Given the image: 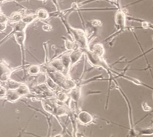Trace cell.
Instances as JSON below:
<instances>
[{
    "instance_id": "6da1fadb",
    "label": "cell",
    "mask_w": 153,
    "mask_h": 137,
    "mask_svg": "<svg viewBox=\"0 0 153 137\" xmlns=\"http://www.w3.org/2000/svg\"><path fill=\"white\" fill-rule=\"evenodd\" d=\"M73 31L74 32L73 35H74L75 38H76V41H77L79 47L82 48V49L87 48V37H86L85 32L81 30V29H74Z\"/></svg>"
},
{
    "instance_id": "7a4b0ae2",
    "label": "cell",
    "mask_w": 153,
    "mask_h": 137,
    "mask_svg": "<svg viewBox=\"0 0 153 137\" xmlns=\"http://www.w3.org/2000/svg\"><path fill=\"white\" fill-rule=\"evenodd\" d=\"M12 71L4 63H0V81L7 82L10 80Z\"/></svg>"
},
{
    "instance_id": "3957f363",
    "label": "cell",
    "mask_w": 153,
    "mask_h": 137,
    "mask_svg": "<svg viewBox=\"0 0 153 137\" xmlns=\"http://www.w3.org/2000/svg\"><path fill=\"white\" fill-rule=\"evenodd\" d=\"M78 119L81 124L86 125V124L91 123L93 120V118L90 113L83 110L78 114Z\"/></svg>"
},
{
    "instance_id": "277c9868",
    "label": "cell",
    "mask_w": 153,
    "mask_h": 137,
    "mask_svg": "<svg viewBox=\"0 0 153 137\" xmlns=\"http://www.w3.org/2000/svg\"><path fill=\"white\" fill-rule=\"evenodd\" d=\"M82 55H83V50L79 49V48L71 51V53L70 54V60H71V66H73L74 64H76L80 60Z\"/></svg>"
},
{
    "instance_id": "5b68a950",
    "label": "cell",
    "mask_w": 153,
    "mask_h": 137,
    "mask_svg": "<svg viewBox=\"0 0 153 137\" xmlns=\"http://www.w3.org/2000/svg\"><path fill=\"white\" fill-rule=\"evenodd\" d=\"M21 96L17 93L16 89H9L7 90V94H6V99L10 102H15L20 99Z\"/></svg>"
},
{
    "instance_id": "8992f818",
    "label": "cell",
    "mask_w": 153,
    "mask_h": 137,
    "mask_svg": "<svg viewBox=\"0 0 153 137\" xmlns=\"http://www.w3.org/2000/svg\"><path fill=\"white\" fill-rule=\"evenodd\" d=\"M51 68H52L53 71H58L60 72H64L65 71V66H64L63 63H62V60L60 59H56V60H53L50 64Z\"/></svg>"
},
{
    "instance_id": "52a82bcc",
    "label": "cell",
    "mask_w": 153,
    "mask_h": 137,
    "mask_svg": "<svg viewBox=\"0 0 153 137\" xmlns=\"http://www.w3.org/2000/svg\"><path fill=\"white\" fill-rule=\"evenodd\" d=\"M14 38H15L16 41L17 42L19 45L21 46L22 48L24 46L25 41L26 38V34L25 31H19V32H16L14 33Z\"/></svg>"
},
{
    "instance_id": "ba28073f",
    "label": "cell",
    "mask_w": 153,
    "mask_h": 137,
    "mask_svg": "<svg viewBox=\"0 0 153 137\" xmlns=\"http://www.w3.org/2000/svg\"><path fill=\"white\" fill-rule=\"evenodd\" d=\"M16 91H17V93L21 96L27 95L30 93V89L27 85L23 83H20L19 85L16 88Z\"/></svg>"
},
{
    "instance_id": "9c48e42d",
    "label": "cell",
    "mask_w": 153,
    "mask_h": 137,
    "mask_svg": "<svg viewBox=\"0 0 153 137\" xmlns=\"http://www.w3.org/2000/svg\"><path fill=\"white\" fill-rule=\"evenodd\" d=\"M60 87H62V88H63L65 90H70H70L73 89V88H76V85L74 81L70 80L68 77H66L65 80H64V82H62V84L61 85Z\"/></svg>"
},
{
    "instance_id": "30bf717a",
    "label": "cell",
    "mask_w": 153,
    "mask_h": 137,
    "mask_svg": "<svg viewBox=\"0 0 153 137\" xmlns=\"http://www.w3.org/2000/svg\"><path fill=\"white\" fill-rule=\"evenodd\" d=\"M92 52L96 54V55H98V57H103L104 54V48L101 43H96L92 48Z\"/></svg>"
},
{
    "instance_id": "8fae6325",
    "label": "cell",
    "mask_w": 153,
    "mask_h": 137,
    "mask_svg": "<svg viewBox=\"0 0 153 137\" xmlns=\"http://www.w3.org/2000/svg\"><path fill=\"white\" fill-rule=\"evenodd\" d=\"M115 21H116V24L119 25L120 27H124V24H125V15L122 11H118L116 13Z\"/></svg>"
},
{
    "instance_id": "7c38bea8",
    "label": "cell",
    "mask_w": 153,
    "mask_h": 137,
    "mask_svg": "<svg viewBox=\"0 0 153 137\" xmlns=\"http://www.w3.org/2000/svg\"><path fill=\"white\" fill-rule=\"evenodd\" d=\"M70 96L71 99H73V101H75L76 102H77L80 99V96H81V91L80 89L78 88H74L73 89L70 90Z\"/></svg>"
},
{
    "instance_id": "4fadbf2b",
    "label": "cell",
    "mask_w": 153,
    "mask_h": 137,
    "mask_svg": "<svg viewBox=\"0 0 153 137\" xmlns=\"http://www.w3.org/2000/svg\"><path fill=\"white\" fill-rule=\"evenodd\" d=\"M22 13H20L19 12H14V13H13L10 15V17L9 18V21L16 24V23L22 21Z\"/></svg>"
},
{
    "instance_id": "5bb4252c",
    "label": "cell",
    "mask_w": 153,
    "mask_h": 137,
    "mask_svg": "<svg viewBox=\"0 0 153 137\" xmlns=\"http://www.w3.org/2000/svg\"><path fill=\"white\" fill-rule=\"evenodd\" d=\"M62 63H63L64 66H65V71H68L69 68L71 66V60H70V55H65L61 57Z\"/></svg>"
},
{
    "instance_id": "9a60e30c",
    "label": "cell",
    "mask_w": 153,
    "mask_h": 137,
    "mask_svg": "<svg viewBox=\"0 0 153 137\" xmlns=\"http://www.w3.org/2000/svg\"><path fill=\"white\" fill-rule=\"evenodd\" d=\"M46 85L48 86V88H50L51 90H53V91H55L56 90L58 87V84L51 78L50 76H47L46 77Z\"/></svg>"
},
{
    "instance_id": "2e32d148",
    "label": "cell",
    "mask_w": 153,
    "mask_h": 137,
    "mask_svg": "<svg viewBox=\"0 0 153 137\" xmlns=\"http://www.w3.org/2000/svg\"><path fill=\"white\" fill-rule=\"evenodd\" d=\"M36 18H37L36 14H29V15L23 16L22 19V21L27 25V24H30V23H32L33 21H35Z\"/></svg>"
},
{
    "instance_id": "e0dca14e",
    "label": "cell",
    "mask_w": 153,
    "mask_h": 137,
    "mask_svg": "<svg viewBox=\"0 0 153 137\" xmlns=\"http://www.w3.org/2000/svg\"><path fill=\"white\" fill-rule=\"evenodd\" d=\"M40 71H41V68L38 65H32L28 68V73L30 75H37L39 74Z\"/></svg>"
},
{
    "instance_id": "ac0fdd59",
    "label": "cell",
    "mask_w": 153,
    "mask_h": 137,
    "mask_svg": "<svg viewBox=\"0 0 153 137\" xmlns=\"http://www.w3.org/2000/svg\"><path fill=\"white\" fill-rule=\"evenodd\" d=\"M36 15L37 18H39V19L42 20H45L49 17V13L45 9H39V10H37Z\"/></svg>"
},
{
    "instance_id": "d6986e66",
    "label": "cell",
    "mask_w": 153,
    "mask_h": 137,
    "mask_svg": "<svg viewBox=\"0 0 153 137\" xmlns=\"http://www.w3.org/2000/svg\"><path fill=\"white\" fill-rule=\"evenodd\" d=\"M65 46L68 51H73L74 49H78L79 46L78 44L75 45L74 42L70 41V40H65Z\"/></svg>"
},
{
    "instance_id": "ffe728a7",
    "label": "cell",
    "mask_w": 153,
    "mask_h": 137,
    "mask_svg": "<svg viewBox=\"0 0 153 137\" xmlns=\"http://www.w3.org/2000/svg\"><path fill=\"white\" fill-rule=\"evenodd\" d=\"M57 99L61 102H65L68 99V94L63 91H59L57 94Z\"/></svg>"
},
{
    "instance_id": "44dd1931",
    "label": "cell",
    "mask_w": 153,
    "mask_h": 137,
    "mask_svg": "<svg viewBox=\"0 0 153 137\" xmlns=\"http://www.w3.org/2000/svg\"><path fill=\"white\" fill-rule=\"evenodd\" d=\"M55 110H56V114L59 116H63L64 114L66 113V110H65L64 108H62V106H59V107H57V108H56Z\"/></svg>"
},
{
    "instance_id": "7402d4cb",
    "label": "cell",
    "mask_w": 153,
    "mask_h": 137,
    "mask_svg": "<svg viewBox=\"0 0 153 137\" xmlns=\"http://www.w3.org/2000/svg\"><path fill=\"white\" fill-rule=\"evenodd\" d=\"M7 84H8V86L10 89H16V88L19 85L20 83H19V82H15L14 80H9L8 81H7Z\"/></svg>"
},
{
    "instance_id": "603a6c76",
    "label": "cell",
    "mask_w": 153,
    "mask_h": 137,
    "mask_svg": "<svg viewBox=\"0 0 153 137\" xmlns=\"http://www.w3.org/2000/svg\"><path fill=\"white\" fill-rule=\"evenodd\" d=\"M7 91V90L4 87L1 86V85L0 86V99H1V98H5L6 97Z\"/></svg>"
},
{
    "instance_id": "cb8c5ba5",
    "label": "cell",
    "mask_w": 153,
    "mask_h": 137,
    "mask_svg": "<svg viewBox=\"0 0 153 137\" xmlns=\"http://www.w3.org/2000/svg\"><path fill=\"white\" fill-rule=\"evenodd\" d=\"M91 24L93 26V27H101V26L102 25L101 21H100V20H97V19L93 20V21H91Z\"/></svg>"
},
{
    "instance_id": "d4e9b609",
    "label": "cell",
    "mask_w": 153,
    "mask_h": 137,
    "mask_svg": "<svg viewBox=\"0 0 153 137\" xmlns=\"http://www.w3.org/2000/svg\"><path fill=\"white\" fill-rule=\"evenodd\" d=\"M7 28V22H0V32H3L5 31Z\"/></svg>"
},
{
    "instance_id": "484cf974",
    "label": "cell",
    "mask_w": 153,
    "mask_h": 137,
    "mask_svg": "<svg viewBox=\"0 0 153 137\" xmlns=\"http://www.w3.org/2000/svg\"><path fill=\"white\" fill-rule=\"evenodd\" d=\"M142 108H143V110H145V111H149V110H152L151 107L149 106L146 102H143V103L142 104Z\"/></svg>"
},
{
    "instance_id": "4316f807",
    "label": "cell",
    "mask_w": 153,
    "mask_h": 137,
    "mask_svg": "<svg viewBox=\"0 0 153 137\" xmlns=\"http://www.w3.org/2000/svg\"><path fill=\"white\" fill-rule=\"evenodd\" d=\"M42 29L45 31L49 32V31H51V29H52V27H51V25H49V24H44V25L42 26Z\"/></svg>"
},
{
    "instance_id": "83f0119b",
    "label": "cell",
    "mask_w": 153,
    "mask_h": 137,
    "mask_svg": "<svg viewBox=\"0 0 153 137\" xmlns=\"http://www.w3.org/2000/svg\"><path fill=\"white\" fill-rule=\"evenodd\" d=\"M149 24L148 22H146V21H143V23H142V27L145 28V29H147V28H149Z\"/></svg>"
},
{
    "instance_id": "f1b7e54d",
    "label": "cell",
    "mask_w": 153,
    "mask_h": 137,
    "mask_svg": "<svg viewBox=\"0 0 153 137\" xmlns=\"http://www.w3.org/2000/svg\"><path fill=\"white\" fill-rule=\"evenodd\" d=\"M0 13H1V7H0Z\"/></svg>"
},
{
    "instance_id": "f546056e",
    "label": "cell",
    "mask_w": 153,
    "mask_h": 137,
    "mask_svg": "<svg viewBox=\"0 0 153 137\" xmlns=\"http://www.w3.org/2000/svg\"><path fill=\"white\" fill-rule=\"evenodd\" d=\"M111 1H114V0H111Z\"/></svg>"
}]
</instances>
